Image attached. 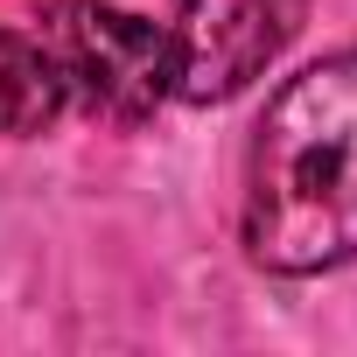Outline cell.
Here are the masks:
<instances>
[{
	"mask_svg": "<svg viewBox=\"0 0 357 357\" xmlns=\"http://www.w3.org/2000/svg\"><path fill=\"white\" fill-rule=\"evenodd\" d=\"M245 259L280 280H315L357 259V50L294 70L245 147Z\"/></svg>",
	"mask_w": 357,
	"mask_h": 357,
	"instance_id": "6da1fadb",
	"label": "cell"
},
{
	"mask_svg": "<svg viewBox=\"0 0 357 357\" xmlns=\"http://www.w3.org/2000/svg\"><path fill=\"white\" fill-rule=\"evenodd\" d=\"M36 43L50 50L63 98L91 119L140 126L175 98V63H168V22H147L119 0H50Z\"/></svg>",
	"mask_w": 357,
	"mask_h": 357,
	"instance_id": "7a4b0ae2",
	"label": "cell"
},
{
	"mask_svg": "<svg viewBox=\"0 0 357 357\" xmlns=\"http://www.w3.org/2000/svg\"><path fill=\"white\" fill-rule=\"evenodd\" d=\"M308 22V0H175L168 63L183 105H225L252 91Z\"/></svg>",
	"mask_w": 357,
	"mask_h": 357,
	"instance_id": "3957f363",
	"label": "cell"
},
{
	"mask_svg": "<svg viewBox=\"0 0 357 357\" xmlns=\"http://www.w3.org/2000/svg\"><path fill=\"white\" fill-rule=\"evenodd\" d=\"M63 77L50 63V50L22 29L0 22V140H36L63 119Z\"/></svg>",
	"mask_w": 357,
	"mask_h": 357,
	"instance_id": "277c9868",
	"label": "cell"
}]
</instances>
